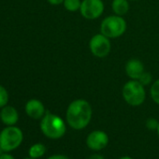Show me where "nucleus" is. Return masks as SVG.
<instances>
[{"mask_svg": "<svg viewBox=\"0 0 159 159\" xmlns=\"http://www.w3.org/2000/svg\"><path fill=\"white\" fill-rule=\"evenodd\" d=\"M92 107L84 99L72 101L66 110V122L70 127L76 130L85 128L92 119Z\"/></svg>", "mask_w": 159, "mask_h": 159, "instance_id": "1", "label": "nucleus"}, {"mask_svg": "<svg viewBox=\"0 0 159 159\" xmlns=\"http://www.w3.org/2000/svg\"><path fill=\"white\" fill-rule=\"evenodd\" d=\"M40 130L47 138L57 139L65 135L66 126L61 117L47 111L41 118Z\"/></svg>", "mask_w": 159, "mask_h": 159, "instance_id": "2", "label": "nucleus"}, {"mask_svg": "<svg viewBox=\"0 0 159 159\" xmlns=\"http://www.w3.org/2000/svg\"><path fill=\"white\" fill-rule=\"evenodd\" d=\"M24 140L23 131L15 126L10 125L0 132V147L5 152H10L16 150Z\"/></svg>", "mask_w": 159, "mask_h": 159, "instance_id": "3", "label": "nucleus"}, {"mask_svg": "<svg viewBox=\"0 0 159 159\" xmlns=\"http://www.w3.org/2000/svg\"><path fill=\"white\" fill-rule=\"evenodd\" d=\"M123 98L130 106H139L145 100L144 86L136 80L127 82L123 87Z\"/></svg>", "mask_w": 159, "mask_h": 159, "instance_id": "4", "label": "nucleus"}, {"mask_svg": "<svg viewBox=\"0 0 159 159\" xmlns=\"http://www.w3.org/2000/svg\"><path fill=\"white\" fill-rule=\"evenodd\" d=\"M125 21L118 15L109 16L105 18L100 26L101 34H103L109 39H115L121 37L125 32Z\"/></svg>", "mask_w": 159, "mask_h": 159, "instance_id": "5", "label": "nucleus"}, {"mask_svg": "<svg viewBox=\"0 0 159 159\" xmlns=\"http://www.w3.org/2000/svg\"><path fill=\"white\" fill-rule=\"evenodd\" d=\"M104 11V4L102 0H84L82 1L81 14L84 18L88 20H95L98 18Z\"/></svg>", "mask_w": 159, "mask_h": 159, "instance_id": "6", "label": "nucleus"}, {"mask_svg": "<svg viewBox=\"0 0 159 159\" xmlns=\"http://www.w3.org/2000/svg\"><path fill=\"white\" fill-rule=\"evenodd\" d=\"M89 47L92 53L99 58L107 56L111 52L110 39L103 34L95 35L90 40Z\"/></svg>", "mask_w": 159, "mask_h": 159, "instance_id": "7", "label": "nucleus"}, {"mask_svg": "<svg viewBox=\"0 0 159 159\" xmlns=\"http://www.w3.org/2000/svg\"><path fill=\"white\" fill-rule=\"evenodd\" d=\"M109 143L108 135L102 130H95L86 138V145L93 151H100Z\"/></svg>", "mask_w": 159, "mask_h": 159, "instance_id": "8", "label": "nucleus"}, {"mask_svg": "<svg viewBox=\"0 0 159 159\" xmlns=\"http://www.w3.org/2000/svg\"><path fill=\"white\" fill-rule=\"evenodd\" d=\"M25 112L30 118L39 120L45 115V108L41 101L38 99H30L25 104Z\"/></svg>", "mask_w": 159, "mask_h": 159, "instance_id": "9", "label": "nucleus"}, {"mask_svg": "<svg viewBox=\"0 0 159 159\" xmlns=\"http://www.w3.org/2000/svg\"><path fill=\"white\" fill-rule=\"evenodd\" d=\"M0 119L7 126L14 125L19 120V114L17 110L12 106H5L0 111Z\"/></svg>", "mask_w": 159, "mask_h": 159, "instance_id": "10", "label": "nucleus"}, {"mask_svg": "<svg viewBox=\"0 0 159 159\" xmlns=\"http://www.w3.org/2000/svg\"><path fill=\"white\" fill-rule=\"evenodd\" d=\"M143 72H144V66L138 59H131L125 65V73L132 80L138 81L139 78L141 76Z\"/></svg>", "mask_w": 159, "mask_h": 159, "instance_id": "11", "label": "nucleus"}, {"mask_svg": "<svg viewBox=\"0 0 159 159\" xmlns=\"http://www.w3.org/2000/svg\"><path fill=\"white\" fill-rule=\"evenodd\" d=\"M111 8L116 15L123 16L125 13H127L129 10V4L127 0H113Z\"/></svg>", "mask_w": 159, "mask_h": 159, "instance_id": "12", "label": "nucleus"}, {"mask_svg": "<svg viewBox=\"0 0 159 159\" xmlns=\"http://www.w3.org/2000/svg\"><path fill=\"white\" fill-rule=\"evenodd\" d=\"M45 152H46V147L42 143H36V144L32 145L28 151L29 156L32 158H35V159L43 156Z\"/></svg>", "mask_w": 159, "mask_h": 159, "instance_id": "13", "label": "nucleus"}, {"mask_svg": "<svg viewBox=\"0 0 159 159\" xmlns=\"http://www.w3.org/2000/svg\"><path fill=\"white\" fill-rule=\"evenodd\" d=\"M82 5L81 0H65L64 1V7L68 11H80Z\"/></svg>", "mask_w": 159, "mask_h": 159, "instance_id": "14", "label": "nucleus"}, {"mask_svg": "<svg viewBox=\"0 0 159 159\" xmlns=\"http://www.w3.org/2000/svg\"><path fill=\"white\" fill-rule=\"evenodd\" d=\"M151 97L152 100L159 105V80L155 81L151 87Z\"/></svg>", "mask_w": 159, "mask_h": 159, "instance_id": "15", "label": "nucleus"}, {"mask_svg": "<svg viewBox=\"0 0 159 159\" xmlns=\"http://www.w3.org/2000/svg\"><path fill=\"white\" fill-rule=\"evenodd\" d=\"M9 101V94L8 91L3 87L2 85H0V108H3L8 104Z\"/></svg>", "mask_w": 159, "mask_h": 159, "instance_id": "16", "label": "nucleus"}, {"mask_svg": "<svg viewBox=\"0 0 159 159\" xmlns=\"http://www.w3.org/2000/svg\"><path fill=\"white\" fill-rule=\"evenodd\" d=\"M138 81L144 86V85H148L151 82H152V76L149 72H143L141 74V76L139 78Z\"/></svg>", "mask_w": 159, "mask_h": 159, "instance_id": "17", "label": "nucleus"}, {"mask_svg": "<svg viewBox=\"0 0 159 159\" xmlns=\"http://www.w3.org/2000/svg\"><path fill=\"white\" fill-rule=\"evenodd\" d=\"M158 125H159V123L154 118H149L146 121V127L149 130H157Z\"/></svg>", "mask_w": 159, "mask_h": 159, "instance_id": "18", "label": "nucleus"}, {"mask_svg": "<svg viewBox=\"0 0 159 159\" xmlns=\"http://www.w3.org/2000/svg\"><path fill=\"white\" fill-rule=\"evenodd\" d=\"M47 159H69V158L66 155H63V154H54V155L48 157Z\"/></svg>", "mask_w": 159, "mask_h": 159, "instance_id": "19", "label": "nucleus"}, {"mask_svg": "<svg viewBox=\"0 0 159 159\" xmlns=\"http://www.w3.org/2000/svg\"><path fill=\"white\" fill-rule=\"evenodd\" d=\"M0 159H15V158L9 152H4L2 155H0Z\"/></svg>", "mask_w": 159, "mask_h": 159, "instance_id": "20", "label": "nucleus"}, {"mask_svg": "<svg viewBox=\"0 0 159 159\" xmlns=\"http://www.w3.org/2000/svg\"><path fill=\"white\" fill-rule=\"evenodd\" d=\"M48 1L52 5H60L61 3H64L65 0H48Z\"/></svg>", "mask_w": 159, "mask_h": 159, "instance_id": "21", "label": "nucleus"}, {"mask_svg": "<svg viewBox=\"0 0 159 159\" xmlns=\"http://www.w3.org/2000/svg\"><path fill=\"white\" fill-rule=\"evenodd\" d=\"M88 159H104V157L100 154H93Z\"/></svg>", "mask_w": 159, "mask_h": 159, "instance_id": "22", "label": "nucleus"}, {"mask_svg": "<svg viewBox=\"0 0 159 159\" xmlns=\"http://www.w3.org/2000/svg\"><path fill=\"white\" fill-rule=\"evenodd\" d=\"M4 152H5L3 151V149H2L1 147H0V155H2V154H3Z\"/></svg>", "mask_w": 159, "mask_h": 159, "instance_id": "23", "label": "nucleus"}, {"mask_svg": "<svg viewBox=\"0 0 159 159\" xmlns=\"http://www.w3.org/2000/svg\"><path fill=\"white\" fill-rule=\"evenodd\" d=\"M120 159H133V158H131V157H129V156H124V157H122V158H120Z\"/></svg>", "mask_w": 159, "mask_h": 159, "instance_id": "24", "label": "nucleus"}, {"mask_svg": "<svg viewBox=\"0 0 159 159\" xmlns=\"http://www.w3.org/2000/svg\"><path fill=\"white\" fill-rule=\"evenodd\" d=\"M157 132H158V135H159V125H158V127H157Z\"/></svg>", "mask_w": 159, "mask_h": 159, "instance_id": "25", "label": "nucleus"}, {"mask_svg": "<svg viewBox=\"0 0 159 159\" xmlns=\"http://www.w3.org/2000/svg\"><path fill=\"white\" fill-rule=\"evenodd\" d=\"M25 159H35V158H32V157H29V158H25Z\"/></svg>", "mask_w": 159, "mask_h": 159, "instance_id": "26", "label": "nucleus"}]
</instances>
